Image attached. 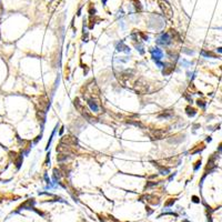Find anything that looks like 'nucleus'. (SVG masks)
<instances>
[{
    "instance_id": "17",
    "label": "nucleus",
    "mask_w": 222,
    "mask_h": 222,
    "mask_svg": "<svg viewBox=\"0 0 222 222\" xmlns=\"http://www.w3.org/2000/svg\"><path fill=\"white\" fill-rule=\"evenodd\" d=\"M217 51H218V52H221V53H222V47H219V48L217 49Z\"/></svg>"
},
{
    "instance_id": "5",
    "label": "nucleus",
    "mask_w": 222,
    "mask_h": 222,
    "mask_svg": "<svg viewBox=\"0 0 222 222\" xmlns=\"http://www.w3.org/2000/svg\"><path fill=\"white\" fill-rule=\"evenodd\" d=\"M164 69H163L162 73L163 76H168V75H170L171 72L173 71V69H174V65L173 63H164Z\"/></svg>"
},
{
    "instance_id": "12",
    "label": "nucleus",
    "mask_w": 222,
    "mask_h": 222,
    "mask_svg": "<svg viewBox=\"0 0 222 222\" xmlns=\"http://www.w3.org/2000/svg\"><path fill=\"white\" fill-rule=\"evenodd\" d=\"M200 165H201V159H200V160H198V161L196 162V165H194L193 170H194V171H198V170H199V168H200Z\"/></svg>"
},
{
    "instance_id": "19",
    "label": "nucleus",
    "mask_w": 222,
    "mask_h": 222,
    "mask_svg": "<svg viewBox=\"0 0 222 222\" xmlns=\"http://www.w3.org/2000/svg\"><path fill=\"white\" fill-rule=\"evenodd\" d=\"M173 177H174V173H173V174H172V176H171L170 178H169V180H170V181H171V180L173 179Z\"/></svg>"
},
{
    "instance_id": "13",
    "label": "nucleus",
    "mask_w": 222,
    "mask_h": 222,
    "mask_svg": "<svg viewBox=\"0 0 222 222\" xmlns=\"http://www.w3.org/2000/svg\"><path fill=\"white\" fill-rule=\"evenodd\" d=\"M196 104H198L199 107H201V108H205V101H202V100H198V101H196Z\"/></svg>"
},
{
    "instance_id": "15",
    "label": "nucleus",
    "mask_w": 222,
    "mask_h": 222,
    "mask_svg": "<svg viewBox=\"0 0 222 222\" xmlns=\"http://www.w3.org/2000/svg\"><path fill=\"white\" fill-rule=\"evenodd\" d=\"M218 151H219L220 153H222V142L219 145V147H218Z\"/></svg>"
},
{
    "instance_id": "18",
    "label": "nucleus",
    "mask_w": 222,
    "mask_h": 222,
    "mask_svg": "<svg viewBox=\"0 0 222 222\" xmlns=\"http://www.w3.org/2000/svg\"><path fill=\"white\" fill-rule=\"evenodd\" d=\"M211 141V137H208L207 138V142H210Z\"/></svg>"
},
{
    "instance_id": "4",
    "label": "nucleus",
    "mask_w": 222,
    "mask_h": 222,
    "mask_svg": "<svg viewBox=\"0 0 222 222\" xmlns=\"http://www.w3.org/2000/svg\"><path fill=\"white\" fill-rule=\"evenodd\" d=\"M152 163L154 164V167H157V168H158V170H159V172H160L161 174H163V176L169 174V172H170V169H169V168H165L164 165H160L159 163L154 162V161H152Z\"/></svg>"
},
{
    "instance_id": "8",
    "label": "nucleus",
    "mask_w": 222,
    "mask_h": 222,
    "mask_svg": "<svg viewBox=\"0 0 222 222\" xmlns=\"http://www.w3.org/2000/svg\"><path fill=\"white\" fill-rule=\"evenodd\" d=\"M88 101V106L90 107V109L94 111V112H98V110H99V107H98V104H97V102L94 101V99H88L87 100Z\"/></svg>"
},
{
    "instance_id": "14",
    "label": "nucleus",
    "mask_w": 222,
    "mask_h": 222,
    "mask_svg": "<svg viewBox=\"0 0 222 222\" xmlns=\"http://www.w3.org/2000/svg\"><path fill=\"white\" fill-rule=\"evenodd\" d=\"M174 201H176L174 199H170V201H168V202L165 203V205H167V207H169V205H173V203H174Z\"/></svg>"
},
{
    "instance_id": "7",
    "label": "nucleus",
    "mask_w": 222,
    "mask_h": 222,
    "mask_svg": "<svg viewBox=\"0 0 222 222\" xmlns=\"http://www.w3.org/2000/svg\"><path fill=\"white\" fill-rule=\"evenodd\" d=\"M116 48H117V50H118V51H121V52H122V51H123V52H130V49H129V47H128V46H126V44L123 43V41H120V42L118 43V44H117V47H116Z\"/></svg>"
},
{
    "instance_id": "11",
    "label": "nucleus",
    "mask_w": 222,
    "mask_h": 222,
    "mask_svg": "<svg viewBox=\"0 0 222 222\" xmlns=\"http://www.w3.org/2000/svg\"><path fill=\"white\" fill-rule=\"evenodd\" d=\"M53 177H54V180L60 179L61 178V171L58 170V169H53Z\"/></svg>"
},
{
    "instance_id": "6",
    "label": "nucleus",
    "mask_w": 222,
    "mask_h": 222,
    "mask_svg": "<svg viewBox=\"0 0 222 222\" xmlns=\"http://www.w3.org/2000/svg\"><path fill=\"white\" fill-rule=\"evenodd\" d=\"M172 114H173V110H164L158 114V118L159 119H168V118L172 117Z\"/></svg>"
},
{
    "instance_id": "10",
    "label": "nucleus",
    "mask_w": 222,
    "mask_h": 222,
    "mask_svg": "<svg viewBox=\"0 0 222 222\" xmlns=\"http://www.w3.org/2000/svg\"><path fill=\"white\" fill-rule=\"evenodd\" d=\"M186 111H187V114H188L189 117H194L196 114V109H193V108H191L190 106L186 108Z\"/></svg>"
},
{
    "instance_id": "3",
    "label": "nucleus",
    "mask_w": 222,
    "mask_h": 222,
    "mask_svg": "<svg viewBox=\"0 0 222 222\" xmlns=\"http://www.w3.org/2000/svg\"><path fill=\"white\" fill-rule=\"evenodd\" d=\"M150 52H151V54H152V59L154 61H159V60L161 59L163 57V52L161 51V49H159V48H151L150 49Z\"/></svg>"
},
{
    "instance_id": "9",
    "label": "nucleus",
    "mask_w": 222,
    "mask_h": 222,
    "mask_svg": "<svg viewBox=\"0 0 222 222\" xmlns=\"http://www.w3.org/2000/svg\"><path fill=\"white\" fill-rule=\"evenodd\" d=\"M201 56H203L205 58H220L219 56H217L214 52L212 51H205V50H202L201 51Z\"/></svg>"
},
{
    "instance_id": "1",
    "label": "nucleus",
    "mask_w": 222,
    "mask_h": 222,
    "mask_svg": "<svg viewBox=\"0 0 222 222\" xmlns=\"http://www.w3.org/2000/svg\"><path fill=\"white\" fill-rule=\"evenodd\" d=\"M158 3H159V7L162 10L163 16L171 20L173 18V9L171 7V5L167 1V0H158Z\"/></svg>"
},
{
    "instance_id": "2",
    "label": "nucleus",
    "mask_w": 222,
    "mask_h": 222,
    "mask_svg": "<svg viewBox=\"0 0 222 222\" xmlns=\"http://www.w3.org/2000/svg\"><path fill=\"white\" fill-rule=\"evenodd\" d=\"M172 41V36L170 34V32H165V34H162L158 39H157V43L160 44V46H169Z\"/></svg>"
},
{
    "instance_id": "16",
    "label": "nucleus",
    "mask_w": 222,
    "mask_h": 222,
    "mask_svg": "<svg viewBox=\"0 0 222 222\" xmlns=\"http://www.w3.org/2000/svg\"><path fill=\"white\" fill-rule=\"evenodd\" d=\"M192 199H193V202H196V203H198V202H199V199H198L196 196H192Z\"/></svg>"
},
{
    "instance_id": "20",
    "label": "nucleus",
    "mask_w": 222,
    "mask_h": 222,
    "mask_svg": "<svg viewBox=\"0 0 222 222\" xmlns=\"http://www.w3.org/2000/svg\"><path fill=\"white\" fill-rule=\"evenodd\" d=\"M101 1H102V3H103V5H106V3H107V1H108V0H101Z\"/></svg>"
}]
</instances>
